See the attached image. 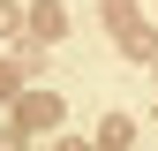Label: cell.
<instances>
[{
    "mask_svg": "<svg viewBox=\"0 0 158 151\" xmlns=\"http://www.w3.org/2000/svg\"><path fill=\"white\" fill-rule=\"evenodd\" d=\"M15 76H23V68H15V61H0V98H15Z\"/></svg>",
    "mask_w": 158,
    "mask_h": 151,
    "instance_id": "cell-3",
    "label": "cell"
},
{
    "mask_svg": "<svg viewBox=\"0 0 158 151\" xmlns=\"http://www.w3.org/2000/svg\"><path fill=\"white\" fill-rule=\"evenodd\" d=\"M53 151H90V144H83V136H60V144H53Z\"/></svg>",
    "mask_w": 158,
    "mask_h": 151,
    "instance_id": "cell-4",
    "label": "cell"
},
{
    "mask_svg": "<svg viewBox=\"0 0 158 151\" xmlns=\"http://www.w3.org/2000/svg\"><path fill=\"white\" fill-rule=\"evenodd\" d=\"M15 121H30V128H53V121H60V98H45V91H30V98L15 106Z\"/></svg>",
    "mask_w": 158,
    "mask_h": 151,
    "instance_id": "cell-1",
    "label": "cell"
},
{
    "mask_svg": "<svg viewBox=\"0 0 158 151\" xmlns=\"http://www.w3.org/2000/svg\"><path fill=\"white\" fill-rule=\"evenodd\" d=\"M30 30H38V38H60V30H68V15L53 8V0H38V8H30Z\"/></svg>",
    "mask_w": 158,
    "mask_h": 151,
    "instance_id": "cell-2",
    "label": "cell"
}]
</instances>
